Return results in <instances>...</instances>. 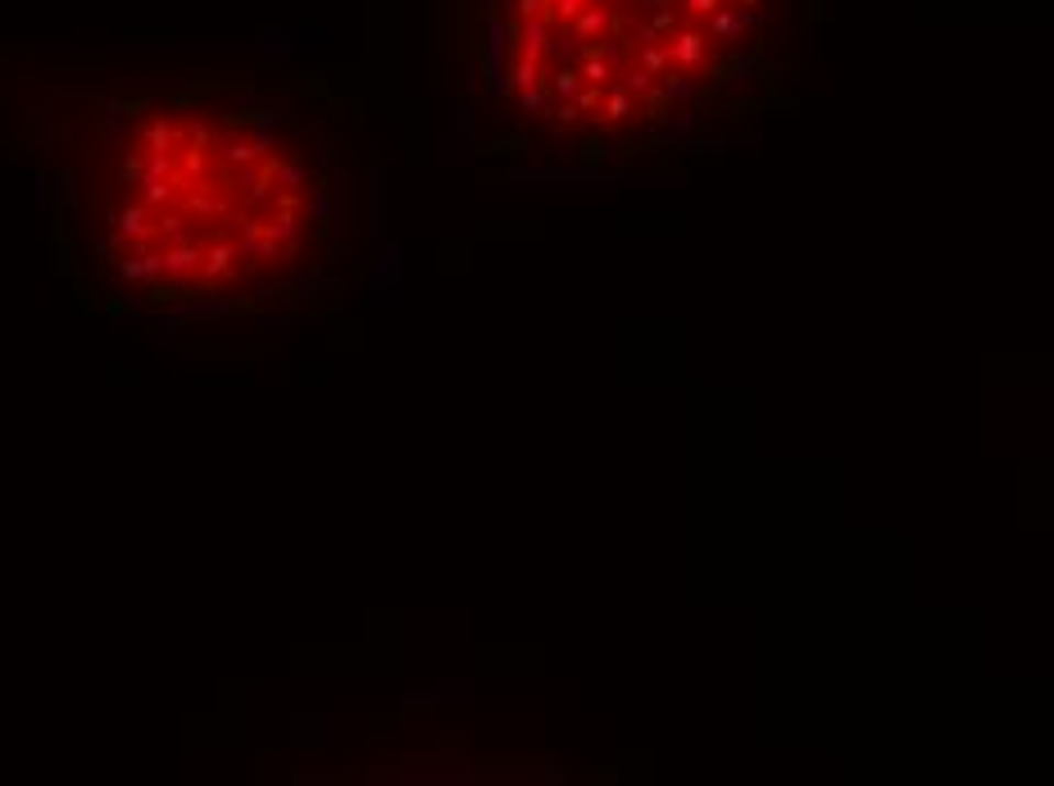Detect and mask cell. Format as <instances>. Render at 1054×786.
I'll return each instance as SVG.
<instances>
[{
	"mask_svg": "<svg viewBox=\"0 0 1054 786\" xmlns=\"http://www.w3.org/2000/svg\"><path fill=\"white\" fill-rule=\"evenodd\" d=\"M773 0H491L487 78L568 146H641L755 74Z\"/></svg>",
	"mask_w": 1054,
	"mask_h": 786,
	"instance_id": "7a4b0ae2",
	"label": "cell"
},
{
	"mask_svg": "<svg viewBox=\"0 0 1054 786\" xmlns=\"http://www.w3.org/2000/svg\"><path fill=\"white\" fill-rule=\"evenodd\" d=\"M59 210L74 264L110 300H268L336 246L342 151L314 114L246 87L123 91L69 142Z\"/></svg>",
	"mask_w": 1054,
	"mask_h": 786,
	"instance_id": "6da1fadb",
	"label": "cell"
}]
</instances>
